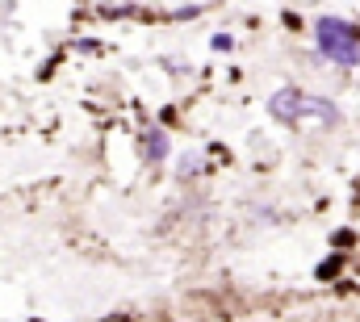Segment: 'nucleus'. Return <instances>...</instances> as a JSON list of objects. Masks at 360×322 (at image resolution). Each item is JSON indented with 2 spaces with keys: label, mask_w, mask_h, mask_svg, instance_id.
I'll return each mask as SVG.
<instances>
[{
  "label": "nucleus",
  "mask_w": 360,
  "mask_h": 322,
  "mask_svg": "<svg viewBox=\"0 0 360 322\" xmlns=\"http://www.w3.org/2000/svg\"><path fill=\"white\" fill-rule=\"evenodd\" d=\"M269 113L276 122H302V117H319L323 126H335V122H340V109H335L331 101L306 96L302 88H281V92H272Z\"/></svg>",
  "instance_id": "nucleus-1"
},
{
  "label": "nucleus",
  "mask_w": 360,
  "mask_h": 322,
  "mask_svg": "<svg viewBox=\"0 0 360 322\" xmlns=\"http://www.w3.org/2000/svg\"><path fill=\"white\" fill-rule=\"evenodd\" d=\"M314 42L340 67H356L360 63V34L348 21H340V17H319L314 21Z\"/></svg>",
  "instance_id": "nucleus-2"
},
{
  "label": "nucleus",
  "mask_w": 360,
  "mask_h": 322,
  "mask_svg": "<svg viewBox=\"0 0 360 322\" xmlns=\"http://www.w3.org/2000/svg\"><path fill=\"white\" fill-rule=\"evenodd\" d=\"M139 147H143V160H147V163H164V160H168V151H172V143H168L164 126H147V130H143V139H139Z\"/></svg>",
  "instance_id": "nucleus-3"
},
{
  "label": "nucleus",
  "mask_w": 360,
  "mask_h": 322,
  "mask_svg": "<svg viewBox=\"0 0 360 322\" xmlns=\"http://www.w3.org/2000/svg\"><path fill=\"white\" fill-rule=\"evenodd\" d=\"M197 167H201V155H197V151H188V155L180 160V176H193Z\"/></svg>",
  "instance_id": "nucleus-4"
},
{
  "label": "nucleus",
  "mask_w": 360,
  "mask_h": 322,
  "mask_svg": "<svg viewBox=\"0 0 360 322\" xmlns=\"http://www.w3.org/2000/svg\"><path fill=\"white\" fill-rule=\"evenodd\" d=\"M214 51H231V34H214Z\"/></svg>",
  "instance_id": "nucleus-5"
}]
</instances>
